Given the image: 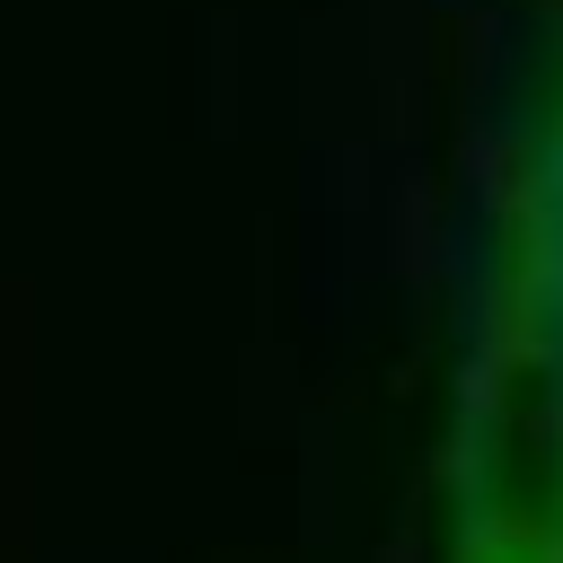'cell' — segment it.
<instances>
[{"instance_id":"obj_1","label":"cell","mask_w":563,"mask_h":563,"mask_svg":"<svg viewBox=\"0 0 563 563\" xmlns=\"http://www.w3.org/2000/svg\"><path fill=\"white\" fill-rule=\"evenodd\" d=\"M431 563H563V0L519 18L466 158L431 413Z\"/></svg>"}]
</instances>
